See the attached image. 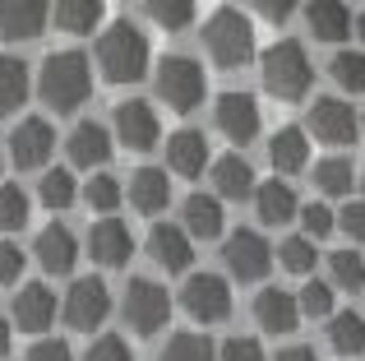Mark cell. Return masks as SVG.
I'll use <instances>...</instances> for the list:
<instances>
[{"instance_id":"obj_1","label":"cell","mask_w":365,"mask_h":361,"mask_svg":"<svg viewBox=\"0 0 365 361\" xmlns=\"http://www.w3.org/2000/svg\"><path fill=\"white\" fill-rule=\"evenodd\" d=\"M37 93L51 111H74L93 93V61L83 51H51L37 74Z\"/></svg>"},{"instance_id":"obj_2","label":"cell","mask_w":365,"mask_h":361,"mask_svg":"<svg viewBox=\"0 0 365 361\" xmlns=\"http://www.w3.org/2000/svg\"><path fill=\"white\" fill-rule=\"evenodd\" d=\"M259 79H264V88L273 93L277 102H301L314 83V65H310V56H305V46L296 42V37H282V42L264 46V56H259Z\"/></svg>"},{"instance_id":"obj_3","label":"cell","mask_w":365,"mask_h":361,"mask_svg":"<svg viewBox=\"0 0 365 361\" xmlns=\"http://www.w3.org/2000/svg\"><path fill=\"white\" fill-rule=\"evenodd\" d=\"M148 37L139 33L134 24H111L102 28L98 37V70L107 83H139L143 74H148Z\"/></svg>"},{"instance_id":"obj_4","label":"cell","mask_w":365,"mask_h":361,"mask_svg":"<svg viewBox=\"0 0 365 361\" xmlns=\"http://www.w3.org/2000/svg\"><path fill=\"white\" fill-rule=\"evenodd\" d=\"M204 51L213 56L217 70H241L255 61V24L245 9L222 5L204 19Z\"/></svg>"},{"instance_id":"obj_5","label":"cell","mask_w":365,"mask_h":361,"mask_svg":"<svg viewBox=\"0 0 365 361\" xmlns=\"http://www.w3.org/2000/svg\"><path fill=\"white\" fill-rule=\"evenodd\" d=\"M158 98L167 102L171 111H180V116L204 107V98H208L204 65H195L190 56H162L158 61Z\"/></svg>"},{"instance_id":"obj_6","label":"cell","mask_w":365,"mask_h":361,"mask_svg":"<svg viewBox=\"0 0 365 361\" xmlns=\"http://www.w3.org/2000/svg\"><path fill=\"white\" fill-rule=\"evenodd\" d=\"M120 310H125V325H130L134 334H139V338H153L171 320V297H167V288H162V283H153V278H130Z\"/></svg>"},{"instance_id":"obj_7","label":"cell","mask_w":365,"mask_h":361,"mask_svg":"<svg viewBox=\"0 0 365 361\" xmlns=\"http://www.w3.org/2000/svg\"><path fill=\"white\" fill-rule=\"evenodd\" d=\"M180 306H185V315L195 325H217V320L232 315V288L217 273H195L180 288Z\"/></svg>"},{"instance_id":"obj_8","label":"cell","mask_w":365,"mask_h":361,"mask_svg":"<svg viewBox=\"0 0 365 361\" xmlns=\"http://www.w3.org/2000/svg\"><path fill=\"white\" fill-rule=\"evenodd\" d=\"M222 260H227V269H232V278L259 283L268 269H273V245H268L259 232L241 227V232H232V236L222 241Z\"/></svg>"},{"instance_id":"obj_9","label":"cell","mask_w":365,"mask_h":361,"mask_svg":"<svg viewBox=\"0 0 365 361\" xmlns=\"http://www.w3.org/2000/svg\"><path fill=\"white\" fill-rule=\"evenodd\" d=\"M111 315V292L102 278H79L65 297V325L79 329V334H93L98 325H107Z\"/></svg>"},{"instance_id":"obj_10","label":"cell","mask_w":365,"mask_h":361,"mask_svg":"<svg viewBox=\"0 0 365 361\" xmlns=\"http://www.w3.org/2000/svg\"><path fill=\"white\" fill-rule=\"evenodd\" d=\"M310 135L319 139V144H333V148L356 144L361 121H356V111H351V102H342V98H314V107H310Z\"/></svg>"},{"instance_id":"obj_11","label":"cell","mask_w":365,"mask_h":361,"mask_svg":"<svg viewBox=\"0 0 365 361\" xmlns=\"http://www.w3.org/2000/svg\"><path fill=\"white\" fill-rule=\"evenodd\" d=\"M213 126L222 130L232 144H250V139L259 135V126H264V116H259V102L250 98V93L232 88L213 102Z\"/></svg>"},{"instance_id":"obj_12","label":"cell","mask_w":365,"mask_h":361,"mask_svg":"<svg viewBox=\"0 0 365 361\" xmlns=\"http://www.w3.org/2000/svg\"><path fill=\"white\" fill-rule=\"evenodd\" d=\"M116 139L125 148H134V153L158 148V139H162L158 111H153L148 102H120V107H116Z\"/></svg>"},{"instance_id":"obj_13","label":"cell","mask_w":365,"mask_h":361,"mask_svg":"<svg viewBox=\"0 0 365 361\" xmlns=\"http://www.w3.org/2000/svg\"><path fill=\"white\" fill-rule=\"evenodd\" d=\"M56 148V130L46 126L42 116H28L14 126V135H9V158H14V167H46V158H51Z\"/></svg>"},{"instance_id":"obj_14","label":"cell","mask_w":365,"mask_h":361,"mask_svg":"<svg viewBox=\"0 0 365 361\" xmlns=\"http://www.w3.org/2000/svg\"><path fill=\"white\" fill-rule=\"evenodd\" d=\"M33 250H37V264H42L46 273H56V278L74 273V264H79V241H74V232L65 223H46L42 232H37Z\"/></svg>"},{"instance_id":"obj_15","label":"cell","mask_w":365,"mask_h":361,"mask_svg":"<svg viewBox=\"0 0 365 361\" xmlns=\"http://www.w3.org/2000/svg\"><path fill=\"white\" fill-rule=\"evenodd\" d=\"M88 255L102 264V269H125L134 255V236L130 227L120 223V218H102V223H93L88 232Z\"/></svg>"},{"instance_id":"obj_16","label":"cell","mask_w":365,"mask_h":361,"mask_svg":"<svg viewBox=\"0 0 365 361\" xmlns=\"http://www.w3.org/2000/svg\"><path fill=\"white\" fill-rule=\"evenodd\" d=\"M148 255H153V264H158V269H167V273H185L190 264H195V241H190L180 227L158 223V227L148 232Z\"/></svg>"},{"instance_id":"obj_17","label":"cell","mask_w":365,"mask_h":361,"mask_svg":"<svg viewBox=\"0 0 365 361\" xmlns=\"http://www.w3.org/2000/svg\"><path fill=\"white\" fill-rule=\"evenodd\" d=\"M65 148H70V163L74 167H107L111 158V130L102 126V121H79L74 126V135L65 139Z\"/></svg>"},{"instance_id":"obj_18","label":"cell","mask_w":365,"mask_h":361,"mask_svg":"<svg viewBox=\"0 0 365 361\" xmlns=\"http://www.w3.org/2000/svg\"><path fill=\"white\" fill-rule=\"evenodd\" d=\"M56 320V292L42 288V283H28V288H19L14 297V325L24 329V334H42V329H51Z\"/></svg>"},{"instance_id":"obj_19","label":"cell","mask_w":365,"mask_h":361,"mask_svg":"<svg viewBox=\"0 0 365 361\" xmlns=\"http://www.w3.org/2000/svg\"><path fill=\"white\" fill-rule=\"evenodd\" d=\"M46 24H51V5H33V0L0 5V33H5V42H33V37L46 33Z\"/></svg>"},{"instance_id":"obj_20","label":"cell","mask_w":365,"mask_h":361,"mask_svg":"<svg viewBox=\"0 0 365 361\" xmlns=\"http://www.w3.org/2000/svg\"><path fill=\"white\" fill-rule=\"evenodd\" d=\"M255 320L264 325V334H292L301 325V310H296V297L282 288H264L255 297Z\"/></svg>"},{"instance_id":"obj_21","label":"cell","mask_w":365,"mask_h":361,"mask_svg":"<svg viewBox=\"0 0 365 361\" xmlns=\"http://www.w3.org/2000/svg\"><path fill=\"white\" fill-rule=\"evenodd\" d=\"M255 213L264 227H282L301 213V199L287 180H264V185H255Z\"/></svg>"},{"instance_id":"obj_22","label":"cell","mask_w":365,"mask_h":361,"mask_svg":"<svg viewBox=\"0 0 365 361\" xmlns=\"http://www.w3.org/2000/svg\"><path fill=\"white\" fill-rule=\"evenodd\" d=\"M167 167L176 176H204L208 167V139L199 130H176L167 139Z\"/></svg>"},{"instance_id":"obj_23","label":"cell","mask_w":365,"mask_h":361,"mask_svg":"<svg viewBox=\"0 0 365 361\" xmlns=\"http://www.w3.org/2000/svg\"><path fill=\"white\" fill-rule=\"evenodd\" d=\"M268 163H273V172H282V176L305 172V163H310V139H305V130H296V126L277 130V135L268 139Z\"/></svg>"},{"instance_id":"obj_24","label":"cell","mask_w":365,"mask_h":361,"mask_svg":"<svg viewBox=\"0 0 365 361\" xmlns=\"http://www.w3.org/2000/svg\"><path fill=\"white\" fill-rule=\"evenodd\" d=\"M305 24H310L314 42H342V37H351V9L342 0H314V5H305Z\"/></svg>"},{"instance_id":"obj_25","label":"cell","mask_w":365,"mask_h":361,"mask_svg":"<svg viewBox=\"0 0 365 361\" xmlns=\"http://www.w3.org/2000/svg\"><path fill=\"white\" fill-rule=\"evenodd\" d=\"M213 190H217V204L222 199H250L255 195V167L245 163L241 153H227V158H217L213 163Z\"/></svg>"},{"instance_id":"obj_26","label":"cell","mask_w":365,"mask_h":361,"mask_svg":"<svg viewBox=\"0 0 365 361\" xmlns=\"http://www.w3.org/2000/svg\"><path fill=\"white\" fill-rule=\"evenodd\" d=\"M130 204L139 213H162L171 204V176L162 167H139L130 176Z\"/></svg>"},{"instance_id":"obj_27","label":"cell","mask_w":365,"mask_h":361,"mask_svg":"<svg viewBox=\"0 0 365 361\" xmlns=\"http://www.w3.org/2000/svg\"><path fill=\"white\" fill-rule=\"evenodd\" d=\"M180 208H185V227H180V232H185L190 241H213V236H222V204H217L213 195H190Z\"/></svg>"},{"instance_id":"obj_28","label":"cell","mask_w":365,"mask_h":361,"mask_svg":"<svg viewBox=\"0 0 365 361\" xmlns=\"http://www.w3.org/2000/svg\"><path fill=\"white\" fill-rule=\"evenodd\" d=\"M28 88H33L28 65L19 61V56H5V51H0V121L14 116V111L24 107V102H28Z\"/></svg>"},{"instance_id":"obj_29","label":"cell","mask_w":365,"mask_h":361,"mask_svg":"<svg viewBox=\"0 0 365 361\" xmlns=\"http://www.w3.org/2000/svg\"><path fill=\"white\" fill-rule=\"evenodd\" d=\"M102 14H107V9H102L98 0H61V5L51 9L56 28H61V33H70V37L93 33V28L102 24Z\"/></svg>"},{"instance_id":"obj_30","label":"cell","mask_w":365,"mask_h":361,"mask_svg":"<svg viewBox=\"0 0 365 361\" xmlns=\"http://www.w3.org/2000/svg\"><path fill=\"white\" fill-rule=\"evenodd\" d=\"M329 347L342 357L365 352V315H356V310H333L329 315Z\"/></svg>"},{"instance_id":"obj_31","label":"cell","mask_w":365,"mask_h":361,"mask_svg":"<svg viewBox=\"0 0 365 361\" xmlns=\"http://www.w3.org/2000/svg\"><path fill=\"white\" fill-rule=\"evenodd\" d=\"M37 199H42L51 213H65V208L79 199V185H74V176L65 172V167H51V172L42 176V185H37Z\"/></svg>"},{"instance_id":"obj_32","label":"cell","mask_w":365,"mask_h":361,"mask_svg":"<svg viewBox=\"0 0 365 361\" xmlns=\"http://www.w3.org/2000/svg\"><path fill=\"white\" fill-rule=\"evenodd\" d=\"M351 180H356V167H351L347 158H324V163H314V185H319L324 195H351Z\"/></svg>"},{"instance_id":"obj_33","label":"cell","mask_w":365,"mask_h":361,"mask_svg":"<svg viewBox=\"0 0 365 361\" xmlns=\"http://www.w3.org/2000/svg\"><path fill=\"white\" fill-rule=\"evenodd\" d=\"M329 273H333L329 288H347V292H361V288H365V260L351 250V245H347V250H333Z\"/></svg>"},{"instance_id":"obj_34","label":"cell","mask_w":365,"mask_h":361,"mask_svg":"<svg viewBox=\"0 0 365 361\" xmlns=\"http://www.w3.org/2000/svg\"><path fill=\"white\" fill-rule=\"evenodd\" d=\"M162 361H217V347L208 334H176L167 343V352H162Z\"/></svg>"},{"instance_id":"obj_35","label":"cell","mask_w":365,"mask_h":361,"mask_svg":"<svg viewBox=\"0 0 365 361\" xmlns=\"http://www.w3.org/2000/svg\"><path fill=\"white\" fill-rule=\"evenodd\" d=\"M143 14H148L158 28H167V33H180V28L195 24L199 5H190V0H171V5H143Z\"/></svg>"},{"instance_id":"obj_36","label":"cell","mask_w":365,"mask_h":361,"mask_svg":"<svg viewBox=\"0 0 365 361\" xmlns=\"http://www.w3.org/2000/svg\"><path fill=\"white\" fill-rule=\"evenodd\" d=\"M333 79L342 93H365V51H338L333 56Z\"/></svg>"},{"instance_id":"obj_37","label":"cell","mask_w":365,"mask_h":361,"mask_svg":"<svg viewBox=\"0 0 365 361\" xmlns=\"http://www.w3.org/2000/svg\"><path fill=\"white\" fill-rule=\"evenodd\" d=\"M83 199H88V208L93 213H116L120 208V199H125V190H120V180L116 176H93L88 180V190H83Z\"/></svg>"},{"instance_id":"obj_38","label":"cell","mask_w":365,"mask_h":361,"mask_svg":"<svg viewBox=\"0 0 365 361\" xmlns=\"http://www.w3.org/2000/svg\"><path fill=\"white\" fill-rule=\"evenodd\" d=\"M28 227V195L19 185H0V232H24Z\"/></svg>"},{"instance_id":"obj_39","label":"cell","mask_w":365,"mask_h":361,"mask_svg":"<svg viewBox=\"0 0 365 361\" xmlns=\"http://www.w3.org/2000/svg\"><path fill=\"white\" fill-rule=\"evenodd\" d=\"M277 260H282L287 273H310L314 269V241H305V236H287V241L277 245Z\"/></svg>"},{"instance_id":"obj_40","label":"cell","mask_w":365,"mask_h":361,"mask_svg":"<svg viewBox=\"0 0 365 361\" xmlns=\"http://www.w3.org/2000/svg\"><path fill=\"white\" fill-rule=\"evenodd\" d=\"M296 310L301 315H310V320H324V315H333V288L329 283H305L301 288V297H296Z\"/></svg>"},{"instance_id":"obj_41","label":"cell","mask_w":365,"mask_h":361,"mask_svg":"<svg viewBox=\"0 0 365 361\" xmlns=\"http://www.w3.org/2000/svg\"><path fill=\"white\" fill-rule=\"evenodd\" d=\"M301 223H305V241H319V236L333 232V208L329 204H305Z\"/></svg>"},{"instance_id":"obj_42","label":"cell","mask_w":365,"mask_h":361,"mask_svg":"<svg viewBox=\"0 0 365 361\" xmlns=\"http://www.w3.org/2000/svg\"><path fill=\"white\" fill-rule=\"evenodd\" d=\"M217 361H268V352L259 347V338H227L217 347Z\"/></svg>"},{"instance_id":"obj_43","label":"cell","mask_w":365,"mask_h":361,"mask_svg":"<svg viewBox=\"0 0 365 361\" xmlns=\"http://www.w3.org/2000/svg\"><path fill=\"white\" fill-rule=\"evenodd\" d=\"M83 361H134V357H130V343H125V338L107 334V338H98V343L88 347V357H83Z\"/></svg>"},{"instance_id":"obj_44","label":"cell","mask_w":365,"mask_h":361,"mask_svg":"<svg viewBox=\"0 0 365 361\" xmlns=\"http://www.w3.org/2000/svg\"><path fill=\"white\" fill-rule=\"evenodd\" d=\"M19 273H24V250L14 241H0V288L19 283Z\"/></svg>"},{"instance_id":"obj_45","label":"cell","mask_w":365,"mask_h":361,"mask_svg":"<svg viewBox=\"0 0 365 361\" xmlns=\"http://www.w3.org/2000/svg\"><path fill=\"white\" fill-rule=\"evenodd\" d=\"M333 227H342L351 241H365V204H347V208H338Z\"/></svg>"},{"instance_id":"obj_46","label":"cell","mask_w":365,"mask_h":361,"mask_svg":"<svg viewBox=\"0 0 365 361\" xmlns=\"http://www.w3.org/2000/svg\"><path fill=\"white\" fill-rule=\"evenodd\" d=\"M24 361H74V352H70V343H61V338H42V343L28 347Z\"/></svg>"},{"instance_id":"obj_47","label":"cell","mask_w":365,"mask_h":361,"mask_svg":"<svg viewBox=\"0 0 365 361\" xmlns=\"http://www.w3.org/2000/svg\"><path fill=\"white\" fill-rule=\"evenodd\" d=\"M255 14H264V19H273V24H282V19H292V5H255Z\"/></svg>"},{"instance_id":"obj_48","label":"cell","mask_w":365,"mask_h":361,"mask_svg":"<svg viewBox=\"0 0 365 361\" xmlns=\"http://www.w3.org/2000/svg\"><path fill=\"white\" fill-rule=\"evenodd\" d=\"M277 361H319V357H314V347H287V352H277Z\"/></svg>"},{"instance_id":"obj_49","label":"cell","mask_w":365,"mask_h":361,"mask_svg":"<svg viewBox=\"0 0 365 361\" xmlns=\"http://www.w3.org/2000/svg\"><path fill=\"white\" fill-rule=\"evenodd\" d=\"M9 343H14V325H5V315H0V357H9Z\"/></svg>"},{"instance_id":"obj_50","label":"cell","mask_w":365,"mask_h":361,"mask_svg":"<svg viewBox=\"0 0 365 361\" xmlns=\"http://www.w3.org/2000/svg\"><path fill=\"white\" fill-rule=\"evenodd\" d=\"M351 33H356L361 42H365V9H361V14H351Z\"/></svg>"},{"instance_id":"obj_51","label":"cell","mask_w":365,"mask_h":361,"mask_svg":"<svg viewBox=\"0 0 365 361\" xmlns=\"http://www.w3.org/2000/svg\"><path fill=\"white\" fill-rule=\"evenodd\" d=\"M361 185H365V172H361Z\"/></svg>"},{"instance_id":"obj_52","label":"cell","mask_w":365,"mask_h":361,"mask_svg":"<svg viewBox=\"0 0 365 361\" xmlns=\"http://www.w3.org/2000/svg\"><path fill=\"white\" fill-rule=\"evenodd\" d=\"M361 130H365V121H361Z\"/></svg>"}]
</instances>
